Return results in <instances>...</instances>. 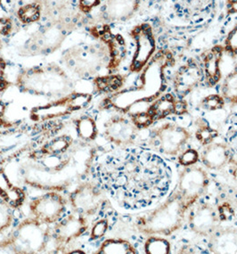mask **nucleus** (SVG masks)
<instances>
[{"label": "nucleus", "mask_w": 237, "mask_h": 254, "mask_svg": "<svg viewBox=\"0 0 237 254\" xmlns=\"http://www.w3.org/2000/svg\"><path fill=\"white\" fill-rule=\"evenodd\" d=\"M124 82L125 77L123 75L114 73L97 76L93 79V84L96 90L102 94L117 92L124 85Z\"/></svg>", "instance_id": "a878e982"}, {"label": "nucleus", "mask_w": 237, "mask_h": 254, "mask_svg": "<svg viewBox=\"0 0 237 254\" xmlns=\"http://www.w3.org/2000/svg\"><path fill=\"white\" fill-rule=\"evenodd\" d=\"M97 254H136V252L128 242L119 239H108L102 244Z\"/></svg>", "instance_id": "cd10ccee"}, {"label": "nucleus", "mask_w": 237, "mask_h": 254, "mask_svg": "<svg viewBox=\"0 0 237 254\" xmlns=\"http://www.w3.org/2000/svg\"><path fill=\"white\" fill-rule=\"evenodd\" d=\"M221 94L225 100L229 104H237V67L230 72L221 85Z\"/></svg>", "instance_id": "c85d7f7f"}, {"label": "nucleus", "mask_w": 237, "mask_h": 254, "mask_svg": "<svg viewBox=\"0 0 237 254\" xmlns=\"http://www.w3.org/2000/svg\"><path fill=\"white\" fill-rule=\"evenodd\" d=\"M77 132L84 140H92L97 136V125L90 117L79 119L77 123Z\"/></svg>", "instance_id": "c756f323"}, {"label": "nucleus", "mask_w": 237, "mask_h": 254, "mask_svg": "<svg viewBox=\"0 0 237 254\" xmlns=\"http://www.w3.org/2000/svg\"><path fill=\"white\" fill-rule=\"evenodd\" d=\"M208 248L213 254H237V228H218L209 236Z\"/></svg>", "instance_id": "412c9836"}, {"label": "nucleus", "mask_w": 237, "mask_h": 254, "mask_svg": "<svg viewBox=\"0 0 237 254\" xmlns=\"http://www.w3.org/2000/svg\"><path fill=\"white\" fill-rule=\"evenodd\" d=\"M226 143L232 153L237 155V112L229 119L226 130Z\"/></svg>", "instance_id": "7c9ffc66"}, {"label": "nucleus", "mask_w": 237, "mask_h": 254, "mask_svg": "<svg viewBox=\"0 0 237 254\" xmlns=\"http://www.w3.org/2000/svg\"><path fill=\"white\" fill-rule=\"evenodd\" d=\"M137 127L129 120L116 116L105 126V135L108 140L118 145H126L135 140Z\"/></svg>", "instance_id": "a211bd4d"}, {"label": "nucleus", "mask_w": 237, "mask_h": 254, "mask_svg": "<svg viewBox=\"0 0 237 254\" xmlns=\"http://www.w3.org/2000/svg\"><path fill=\"white\" fill-rule=\"evenodd\" d=\"M43 8L44 22H77L79 13L72 12V0H39ZM41 19V20H42Z\"/></svg>", "instance_id": "6ab92c4d"}, {"label": "nucleus", "mask_w": 237, "mask_h": 254, "mask_svg": "<svg viewBox=\"0 0 237 254\" xmlns=\"http://www.w3.org/2000/svg\"><path fill=\"white\" fill-rule=\"evenodd\" d=\"M0 197L12 208L22 205L24 201L22 190L13 187L4 171H0Z\"/></svg>", "instance_id": "393cba45"}, {"label": "nucleus", "mask_w": 237, "mask_h": 254, "mask_svg": "<svg viewBox=\"0 0 237 254\" xmlns=\"http://www.w3.org/2000/svg\"><path fill=\"white\" fill-rule=\"evenodd\" d=\"M70 142L69 137H58L46 145L43 153L48 154H61L70 147Z\"/></svg>", "instance_id": "473e14b6"}, {"label": "nucleus", "mask_w": 237, "mask_h": 254, "mask_svg": "<svg viewBox=\"0 0 237 254\" xmlns=\"http://www.w3.org/2000/svg\"><path fill=\"white\" fill-rule=\"evenodd\" d=\"M220 214L216 205L207 201L195 202L188 216L190 229L202 237H209L220 228Z\"/></svg>", "instance_id": "9b49d317"}, {"label": "nucleus", "mask_w": 237, "mask_h": 254, "mask_svg": "<svg viewBox=\"0 0 237 254\" xmlns=\"http://www.w3.org/2000/svg\"><path fill=\"white\" fill-rule=\"evenodd\" d=\"M224 47L217 45L207 50L202 56V69L203 77L210 87L219 83L222 77L221 74V62L224 54Z\"/></svg>", "instance_id": "4be33fe9"}, {"label": "nucleus", "mask_w": 237, "mask_h": 254, "mask_svg": "<svg viewBox=\"0 0 237 254\" xmlns=\"http://www.w3.org/2000/svg\"><path fill=\"white\" fill-rule=\"evenodd\" d=\"M145 252L147 254H169L170 245L166 240L157 237H152L145 244Z\"/></svg>", "instance_id": "72a5a7b5"}, {"label": "nucleus", "mask_w": 237, "mask_h": 254, "mask_svg": "<svg viewBox=\"0 0 237 254\" xmlns=\"http://www.w3.org/2000/svg\"><path fill=\"white\" fill-rule=\"evenodd\" d=\"M225 99L220 95H209L202 99L201 105L202 108L207 111L220 110L224 106Z\"/></svg>", "instance_id": "c9c22d12"}, {"label": "nucleus", "mask_w": 237, "mask_h": 254, "mask_svg": "<svg viewBox=\"0 0 237 254\" xmlns=\"http://www.w3.org/2000/svg\"><path fill=\"white\" fill-rule=\"evenodd\" d=\"M203 79L202 66L199 65L197 62L190 59L180 66L173 77V89L176 97L183 99L197 88Z\"/></svg>", "instance_id": "4468645a"}, {"label": "nucleus", "mask_w": 237, "mask_h": 254, "mask_svg": "<svg viewBox=\"0 0 237 254\" xmlns=\"http://www.w3.org/2000/svg\"><path fill=\"white\" fill-rule=\"evenodd\" d=\"M216 207L221 221L236 222L237 220V189L233 187H223L218 194Z\"/></svg>", "instance_id": "b1692460"}, {"label": "nucleus", "mask_w": 237, "mask_h": 254, "mask_svg": "<svg viewBox=\"0 0 237 254\" xmlns=\"http://www.w3.org/2000/svg\"><path fill=\"white\" fill-rule=\"evenodd\" d=\"M234 175H235V177L237 178V163L236 164V168H235V170H234Z\"/></svg>", "instance_id": "a18cd8bd"}, {"label": "nucleus", "mask_w": 237, "mask_h": 254, "mask_svg": "<svg viewBox=\"0 0 237 254\" xmlns=\"http://www.w3.org/2000/svg\"><path fill=\"white\" fill-rule=\"evenodd\" d=\"M208 186L209 177L206 171L202 167L192 165L186 167L181 172L175 191L189 209L200 199Z\"/></svg>", "instance_id": "9d476101"}, {"label": "nucleus", "mask_w": 237, "mask_h": 254, "mask_svg": "<svg viewBox=\"0 0 237 254\" xmlns=\"http://www.w3.org/2000/svg\"><path fill=\"white\" fill-rule=\"evenodd\" d=\"M88 44L75 45L61 55V63L80 79H94L102 70L110 74L111 57L106 45L101 40Z\"/></svg>", "instance_id": "7ed1b4c3"}, {"label": "nucleus", "mask_w": 237, "mask_h": 254, "mask_svg": "<svg viewBox=\"0 0 237 254\" xmlns=\"http://www.w3.org/2000/svg\"><path fill=\"white\" fill-rule=\"evenodd\" d=\"M101 2L102 0H78L77 8L81 14L88 15L101 4Z\"/></svg>", "instance_id": "58836bf2"}, {"label": "nucleus", "mask_w": 237, "mask_h": 254, "mask_svg": "<svg viewBox=\"0 0 237 254\" xmlns=\"http://www.w3.org/2000/svg\"><path fill=\"white\" fill-rule=\"evenodd\" d=\"M2 1H3V0H0V6H1V4H2Z\"/></svg>", "instance_id": "49530a36"}, {"label": "nucleus", "mask_w": 237, "mask_h": 254, "mask_svg": "<svg viewBox=\"0 0 237 254\" xmlns=\"http://www.w3.org/2000/svg\"><path fill=\"white\" fill-rule=\"evenodd\" d=\"M189 138L190 133L177 123H164L151 134L154 147L166 156H176L182 153Z\"/></svg>", "instance_id": "6e6552de"}, {"label": "nucleus", "mask_w": 237, "mask_h": 254, "mask_svg": "<svg viewBox=\"0 0 237 254\" xmlns=\"http://www.w3.org/2000/svg\"><path fill=\"white\" fill-rule=\"evenodd\" d=\"M88 228L87 220L83 215L75 213L70 215L61 221L55 228L52 235L54 250L62 249L64 246L70 242L73 241L76 238L80 237ZM51 238V237H50Z\"/></svg>", "instance_id": "2eb2a0df"}, {"label": "nucleus", "mask_w": 237, "mask_h": 254, "mask_svg": "<svg viewBox=\"0 0 237 254\" xmlns=\"http://www.w3.org/2000/svg\"><path fill=\"white\" fill-rule=\"evenodd\" d=\"M91 99L92 96L90 94L73 91L65 97L58 98V100L51 102L48 105L33 108L31 113V119L41 122L68 115L85 108L90 103Z\"/></svg>", "instance_id": "0eeeda50"}, {"label": "nucleus", "mask_w": 237, "mask_h": 254, "mask_svg": "<svg viewBox=\"0 0 237 254\" xmlns=\"http://www.w3.org/2000/svg\"><path fill=\"white\" fill-rule=\"evenodd\" d=\"M49 237V225L31 218L22 220L5 241L13 254H40L47 250Z\"/></svg>", "instance_id": "423d86ee"}, {"label": "nucleus", "mask_w": 237, "mask_h": 254, "mask_svg": "<svg viewBox=\"0 0 237 254\" xmlns=\"http://www.w3.org/2000/svg\"><path fill=\"white\" fill-rule=\"evenodd\" d=\"M6 61L0 54V92L4 93L10 87V82L6 76Z\"/></svg>", "instance_id": "a19ab883"}, {"label": "nucleus", "mask_w": 237, "mask_h": 254, "mask_svg": "<svg viewBox=\"0 0 237 254\" xmlns=\"http://www.w3.org/2000/svg\"><path fill=\"white\" fill-rule=\"evenodd\" d=\"M14 84L20 92L40 97L61 98L74 91L73 80L56 64L23 69Z\"/></svg>", "instance_id": "f03ea898"}, {"label": "nucleus", "mask_w": 237, "mask_h": 254, "mask_svg": "<svg viewBox=\"0 0 237 254\" xmlns=\"http://www.w3.org/2000/svg\"><path fill=\"white\" fill-rule=\"evenodd\" d=\"M227 11L229 14L237 13V0H228Z\"/></svg>", "instance_id": "37998d69"}, {"label": "nucleus", "mask_w": 237, "mask_h": 254, "mask_svg": "<svg viewBox=\"0 0 237 254\" xmlns=\"http://www.w3.org/2000/svg\"><path fill=\"white\" fill-rule=\"evenodd\" d=\"M43 8L39 0H34L31 3L22 4L16 12L19 22L24 25H31L40 22L42 19Z\"/></svg>", "instance_id": "bb28decb"}, {"label": "nucleus", "mask_w": 237, "mask_h": 254, "mask_svg": "<svg viewBox=\"0 0 237 254\" xmlns=\"http://www.w3.org/2000/svg\"><path fill=\"white\" fill-rule=\"evenodd\" d=\"M232 151L227 143L211 142L203 145L200 158L203 165L211 171H220L227 166L231 160Z\"/></svg>", "instance_id": "aec40b11"}, {"label": "nucleus", "mask_w": 237, "mask_h": 254, "mask_svg": "<svg viewBox=\"0 0 237 254\" xmlns=\"http://www.w3.org/2000/svg\"><path fill=\"white\" fill-rule=\"evenodd\" d=\"M108 189L127 209L139 210L165 197L172 183V170L158 153L132 148L112 156L106 164Z\"/></svg>", "instance_id": "f257e3e1"}, {"label": "nucleus", "mask_w": 237, "mask_h": 254, "mask_svg": "<svg viewBox=\"0 0 237 254\" xmlns=\"http://www.w3.org/2000/svg\"><path fill=\"white\" fill-rule=\"evenodd\" d=\"M13 219L12 207L3 200H0V234L12 226Z\"/></svg>", "instance_id": "2f4dec72"}, {"label": "nucleus", "mask_w": 237, "mask_h": 254, "mask_svg": "<svg viewBox=\"0 0 237 254\" xmlns=\"http://www.w3.org/2000/svg\"><path fill=\"white\" fill-rule=\"evenodd\" d=\"M29 208L33 219L49 226L61 219L65 210V201L60 193L50 192L33 200Z\"/></svg>", "instance_id": "f8f14e48"}, {"label": "nucleus", "mask_w": 237, "mask_h": 254, "mask_svg": "<svg viewBox=\"0 0 237 254\" xmlns=\"http://www.w3.org/2000/svg\"><path fill=\"white\" fill-rule=\"evenodd\" d=\"M186 112V104L182 99L177 100L172 94L160 97L150 106L147 113L153 120L163 119L171 114H182Z\"/></svg>", "instance_id": "5701e85b"}, {"label": "nucleus", "mask_w": 237, "mask_h": 254, "mask_svg": "<svg viewBox=\"0 0 237 254\" xmlns=\"http://www.w3.org/2000/svg\"><path fill=\"white\" fill-rule=\"evenodd\" d=\"M4 111H5V105L0 101V117L3 116V114H4Z\"/></svg>", "instance_id": "c03bdc74"}, {"label": "nucleus", "mask_w": 237, "mask_h": 254, "mask_svg": "<svg viewBox=\"0 0 237 254\" xmlns=\"http://www.w3.org/2000/svg\"><path fill=\"white\" fill-rule=\"evenodd\" d=\"M188 208L176 191L171 197L140 219L138 228L148 235L169 236L184 222Z\"/></svg>", "instance_id": "20e7f679"}, {"label": "nucleus", "mask_w": 237, "mask_h": 254, "mask_svg": "<svg viewBox=\"0 0 237 254\" xmlns=\"http://www.w3.org/2000/svg\"><path fill=\"white\" fill-rule=\"evenodd\" d=\"M199 153L194 149H186L182 151L179 155V163L183 166H192L196 163L199 159Z\"/></svg>", "instance_id": "4c0bfd02"}, {"label": "nucleus", "mask_w": 237, "mask_h": 254, "mask_svg": "<svg viewBox=\"0 0 237 254\" xmlns=\"http://www.w3.org/2000/svg\"><path fill=\"white\" fill-rule=\"evenodd\" d=\"M76 22H43L19 50L22 57L48 56L60 49L71 31L79 25Z\"/></svg>", "instance_id": "39448f33"}, {"label": "nucleus", "mask_w": 237, "mask_h": 254, "mask_svg": "<svg viewBox=\"0 0 237 254\" xmlns=\"http://www.w3.org/2000/svg\"><path fill=\"white\" fill-rule=\"evenodd\" d=\"M142 0H106L101 9L106 22H124L131 19L140 6Z\"/></svg>", "instance_id": "dca6fc26"}, {"label": "nucleus", "mask_w": 237, "mask_h": 254, "mask_svg": "<svg viewBox=\"0 0 237 254\" xmlns=\"http://www.w3.org/2000/svg\"><path fill=\"white\" fill-rule=\"evenodd\" d=\"M14 25L11 18L0 17V37H8L13 33Z\"/></svg>", "instance_id": "79ce46f5"}, {"label": "nucleus", "mask_w": 237, "mask_h": 254, "mask_svg": "<svg viewBox=\"0 0 237 254\" xmlns=\"http://www.w3.org/2000/svg\"><path fill=\"white\" fill-rule=\"evenodd\" d=\"M129 36L136 45L129 70L131 72H139L155 55L156 39L153 28L146 22L134 27L129 32Z\"/></svg>", "instance_id": "1a4fd4ad"}, {"label": "nucleus", "mask_w": 237, "mask_h": 254, "mask_svg": "<svg viewBox=\"0 0 237 254\" xmlns=\"http://www.w3.org/2000/svg\"><path fill=\"white\" fill-rule=\"evenodd\" d=\"M70 199L75 211L83 216L94 214L101 204L99 191L90 184L80 186L72 193Z\"/></svg>", "instance_id": "f3484780"}, {"label": "nucleus", "mask_w": 237, "mask_h": 254, "mask_svg": "<svg viewBox=\"0 0 237 254\" xmlns=\"http://www.w3.org/2000/svg\"><path fill=\"white\" fill-rule=\"evenodd\" d=\"M107 229H108V221L106 219H101L97 221L91 229V233H90L91 240L100 239L106 235Z\"/></svg>", "instance_id": "ea45409f"}, {"label": "nucleus", "mask_w": 237, "mask_h": 254, "mask_svg": "<svg viewBox=\"0 0 237 254\" xmlns=\"http://www.w3.org/2000/svg\"><path fill=\"white\" fill-rule=\"evenodd\" d=\"M224 49L232 57L237 56V24L234 27L225 40Z\"/></svg>", "instance_id": "e433bc0d"}, {"label": "nucleus", "mask_w": 237, "mask_h": 254, "mask_svg": "<svg viewBox=\"0 0 237 254\" xmlns=\"http://www.w3.org/2000/svg\"><path fill=\"white\" fill-rule=\"evenodd\" d=\"M218 133L209 125H200L196 131V137L203 145H208L213 142L214 138L217 137Z\"/></svg>", "instance_id": "f704fd0d"}, {"label": "nucleus", "mask_w": 237, "mask_h": 254, "mask_svg": "<svg viewBox=\"0 0 237 254\" xmlns=\"http://www.w3.org/2000/svg\"><path fill=\"white\" fill-rule=\"evenodd\" d=\"M93 39L101 40L106 45L111 57L110 73L115 72L127 55V45L122 36L114 33L108 23L90 28Z\"/></svg>", "instance_id": "ddd939ff"}]
</instances>
